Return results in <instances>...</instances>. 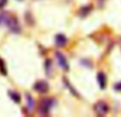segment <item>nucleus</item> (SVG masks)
<instances>
[{
    "label": "nucleus",
    "mask_w": 121,
    "mask_h": 117,
    "mask_svg": "<svg viewBox=\"0 0 121 117\" xmlns=\"http://www.w3.org/2000/svg\"><path fill=\"white\" fill-rule=\"evenodd\" d=\"M94 109H95V112H96L99 116H104V115H106L107 112H108V105H107V103L104 102V101H98V102L95 104Z\"/></svg>",
    "instance_id": "2"
},
{
    "label": "nucleus",
    "mask_w": 121,
    "mask_h": 117,
    "mask_svg": "<svg viewBox=\"0 0 121 117\" xmlns=\"http://www.w3.org/2000/svg\"><path fill=\"white\" fill-rule=\"evenodd\" d=\"M5 2H6V0H0V8L3 6V4L5 3Z\"/></svg>",
    "instance_id": "12"
},
{
    "label": "nucleus",
    "mask_w": 121,
    "mask_h": 117,
    "mask_svg": "<svg viewBox=\"0 0 121 117\" xmlns=\"http://www.w3.org/2000/svg\"><path fill=\"white\" fill-rule=\"evenodd\" d=\"M98 82H99V85H100L101 88L105 87V85H106V78H105V75L103 72L98 73Z\"/></svg>",
    "instance_id": "7"
},
{
    "label": "nucleus",
    "mask_w": 121,
    "mask_h": 117,
    "mask_svg": "<svg viewBox=\"0 0 121 117\" xmlns=\"http://www.w3.org/2000/svg\"><path fill=\"white\" fill-rule=\"evenodd\" d=\"M9 95H10V97L15 101V102H20V96L18 95V93H15V92L10 90V92H9Z\"/></svg>",
    "instance_id": "8"
},
{
    "label": "nucleus",
    "mask_w": 121,
    "mask_h": 117,
    "mask_svg": "<svg viewBox=\"0 0 121 117\" xmlns=\"http://www.w3.org/2000/svg\"><path fill=\"white\" fill-rule=\"evenodd\" d=\"M34 90L38 93H46L49 90V85L46 81H37L34 84Z\"/></svg>",
    "instance_id": "5"
},
{
    "label": "nucleus",
    "mask_w": 121,
    "mask_h": 117,
    "mask_svg": "<svg viewBox=\"0 0 121 117\" xmlns=\"http://www.w3.org/2000/svg\"><path fill=\"white\" fill-rule=\"evenodd\" d=\"M55 44H56V46H59V47L65 46V45L67 44L66 36L63 35V34H57V35L55 36Z\"/></svg>",
    "instance_id": "6"
},
{
    "label": "nucleus",
    "mask_w": 121,
    "mask_h": 117,
    "mask_svg": "<svg viewBox=\"0 0 121 117\" xmlns=\"http://www.w3.org/2000/svg\"><path fill=\"white\" fill-rule=\"evenodd\" d=\"M5 22H6V26H8V28H9V29H10L12 32H14V33H17V32H19L20 28H19L18 20H17V18H16L15 16L6 17Z\"/></svg>",
    "instance_id": "1"
},
{
    "label": "nucleus",
    "mask_w": 121,
    "mask_h": 117,
    "mask_svg": "<svg viewBox=\"0 0 121 117\" xmlns=\"http://www.w3.org/2000/svg\"><path fill=\"white\" fill-rule=\"evenodd\" d=\"M52 105H53V102L51 99H45V100H43L39 105V113L44 114V115H47V114L50 112Z\"/></svg>",
    "instance_id": "3"
},
{
    "label": "nucleus",
    "mask_w": 121,
    "mask_h": 117,
    "mask_svg": "<svg viewBox=\"0 0 121 117\" xmlns=\"http://www.w3.org/2000/svg\"><path fill=\"white\" fill-rule=\"evenodd\" d=\"M27 100H28V102H29V109H30V111L32 110V107H33V101H32V97L30 96L29 94L27 95Z\"/></svg>",
    "instance_id": "9"
},
{
    "label": "nucleus",
    "mask_w": 121,
    "mask_h": 117,
    "mask_svg": "<svg viewBox=\"0 0 121 117\" xmlns=\"http://www.w3.org/2000/svg\"><path fill=\"white\" fill-rule=\"evenodd\" d=\"M0 70L3 72V75H5L6 70H5V67H4V64H3V61L0 58Z\"/></svg>",
    "instance_id": "10"
},
{
    "label": "nucleus",
    "mask_w": 121,
    "mask_h": 117,
    "mask_svg": "<svg viewBox=\"0 0 121 117\" xmlns=\"http://www.w3.org/2000/svg\"><path fill=\"white\" fill-rule=\"evenodd\" d=\"M115 88L117 90H121V82H119L118 84H116V86H115Z\"/></svg>",
    "instance_id": "11"
},
{
    "label": "nucleus",
    "mask_w": 121,
    "mask_h": 117,
    "mask_svg": "<svg viewBox=\"0 0 121 117\" xmlns=\"http://www.w3.org/2000/svg\"><path fill=\"white\" fill-rule=\"evenodd\" d=\"M55 55H56V60H57V63H59L60 67L63 68L64 70H67V69L69 68V65H68V62H67L66 57L60 52H56Z\"/></svg>",
    "instance_id": "4"
}]
</instances>
